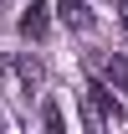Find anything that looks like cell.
I'll use <instances>...</instances> for the list:
<instances>
[{
	"label": "cell",
	"instance_id": "obj_2",
	"mask_svg": "<svg viewBox=\"0 0 128 134\" xmlns=\"http://www.w3.org/2000/svg\"><path fill=\"white\" fill-rule=\"evenodd\" d=\"M0 77H5V88H10L16 98H31L36 88H41V62L26 57V52H5V57H0Z\"/></svg>",
	"mask_w": 128,
	"mask_h": 134
},
{
	"label": "cell",
	"instance_id": "obj_3",
	"mask_svg": "<svg viewBox=\"0 0 128 134\" xmlns=\"http://www.w3.org/2000/svg\"><path fill=\"white\" fill-rule=\"evenodd\" d=\"M92 72L103 77V83H113L118 93H128V57H123V52H103V57H92Z\"/></svg>",
	"mask_w": 128,
	"mask_h": 134
},
{
	"label": "cell",
	"instance_id": "obj_6",
	"mask_svg": "<svg viewBox=\"0 0 128 134\" xmlns=\"http://www.w3.org/2000/svg\"><path fill=\"white\" fill-rule=\"evenodd\" d=\"M41 124H46V129H62L67 119H62V108H56V103H46V114H41Z\"/></svg>",
	"mask_w": 128,
	"mask_h": 134
},
{
	"label": "cell",
	"instance_id": "obj_7",
	"mask_svg": "<svg viewBox=\"0 0 128 134\" xmlns=\"http://www.w3.org/2000/svg\"><path fill=\"white\" fill-rule=\"evenodd\" d=\"M118 21H123V31H128V0H118Z\"/></svg>",
	"mask_w": 128,
	"mask_h": 134
},
{
	"label": "cell",
	"instance_id": "obj_9",
	"mask_svg": "<svg viewBox=\"0 0 128 134\" xmlns=\"http://www.w3.org/2000/svg\"><path fill=\"white\" fill-rule=\"evenodd\" d=\"M0 5H5V0H0Z\"/></svg>",
	"mask_w": 128,
	"mask_h": 134
},
{
	"label": "cell",
	"instance_id": "obj_1",
	"mask_svg": "<svg viewBox=\"0 0 128 134\" xmlns=\"http://www.w3.org/2000/svg\"><path fill=\"white\" fill-rule=\"evenodd\" d=\"M82 124L87 129H113V124H123V103L113 98V83H87L82 88Z\"/></svg>",
	"mask_w": 128,
	"mask_h": 134
},
{
	"label": "cell",
	"instance_id": "obj_8",
	"mask_svg": "<svg viewBox=\"0 0 128 134\" xmlns=\"http://www.w3.org/2000/svg\"><path fill=\"white\" fill-rule=\"evenodd\" d=\"M0 129H5V119H0Z\"/></svg>",
	"mask_w": 128,
	"mask_h": 134
},
{
	"label": "cell",
	"instance_id": "obj_5",
	"mask_svg": "<svg viewBox=\"0 0 128 134\" xmlns=\"http://www.w3.org/2000/svg\"><path fill=\"white\" fill-rule=\"evenodd\" d=\"M56 21H62L67 31H92V10H87V0H56Z\"/></svg>",
	"mask_w": 128,
	"mask_h": 134
},
{
	"label": "cell",
	"instance_id": "obj_4",
	"mask_svg": "<svg viewBox=\"0 0 128 134\" xmlns=\"http://www.w3.org/2000/svg\"><path fill=\"white\" fill-rule=\"evenodd\" d=\"M46 31H51V5H41V0H31V5L21 10V36H31V41H41Z\"/></svg>",
	"mask_w": 128,
	"mask_h": 134
}]
</instances>
